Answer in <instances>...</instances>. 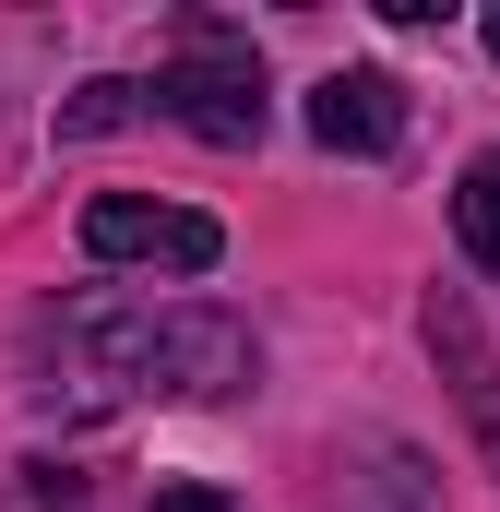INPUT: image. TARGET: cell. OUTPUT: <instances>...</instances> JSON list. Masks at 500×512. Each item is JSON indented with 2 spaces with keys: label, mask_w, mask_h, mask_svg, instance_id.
Segmentation results:
<instances>
[{
  "label": "cell",
  "mask_w": 500,
  "mask_h": 512,
  "mask_svg": "<svg viewBox=\"0 0 500 512\" xmlns=\"http://www.w3.org/2000/svg\"><path fill=\"white\" fill-rule=\"evenodd\" d=\"M24 370L48 405H215L250 393L262 346L227 310H191V298H72V310H36L24 334Z\"/></svg>",
  "instance_id": "obj_1"
},
{
  "label": "cell",
  "mask_w": 500,
  "mask_h": 512,
  "mask_svg": "<svg viewBox=\"0 0 500 512\" xmlns=\"http://www.w3.org/2000/svg\"><path fill=\"white\" fill-rule=\"evenodd\" d=\"M143 96L179 131H203V143H262V60H250L239 36H215V24H191V48H179Z\"/></svg>",
  "instance_id": "obj_2"
},
{
  "label": "cell",
  "mask_w": 500,
  "mask_h": 512,
  "mask_svg": "<svg viewBox=\"0 0 500 512\" xmlns=\"http://www.w3.org/2000/svg\"><path fill=\"white\" fill-rule=\"evenodd\" d=\"M84 251L96 262H167V274H215L227 227L191 215V203H143V191H96L84 203Z\"/></svg>",
  "instance_id": "obj_3"
},
{
  "label": "cell",
  "mask_w": 500,
  "mask_h": 512,
  "mask_svg": "<svg viewBox=\"0 0 500 512\" xmlns=\"http://www.w3.org/2000/svg\"><path fill=\"white\" fill-rule=\"evenodd\" d=\"M310 131H322L334 155H393L405 84H393V72H322V84H310Z\"/></svg>",
  "instance_id": "obj_4"
},
{
  "label": "cell",
  "mask_w": 500,
  "mask_h": 512,
  "mask_svg": "<svg viewBox=\"0 0 500 512\" xmlns=\"http://www.w3.org/2000/svg\"><path fill=\"white\" fill-rule=\"evenodd\" d=\"M453 227H465V251H477V274H500V143L453 179Z\"/></svg>",
  "instance_id": "obj_5"
},
{
  "label": "cell",
  "mask_w": 500,
  "mask_h": 512,
  "mask_svg": "<svg viewBox=\"0 0 500 512\" xmlns=\"http://www.w3.org/2000/svg\"><path fill=\"white\" fill-rule=\"evenodd\" d=\"M143 108H155L143 84H84V96L60 108V143H84V131H120V120H143Z\"/></svg>",
  "instance_id": "obj_6"
},
{
  "label": "cell",
  "mask_w": 500,
  "mask_h": 512,
  "mask_svg": "<svg viewBox=\"0 0 500 512\" xmlns=\"http://www.w3.org/2000/svg\"><path fill=\"white\" fill-rule=\"evenodd\" d=\"M155 512H239V501H227V489H203V477H167V489H155Z\"/></svg>",
  "instance_id": "obj_7"
},
{
  "label": "cell",
  "mask_w": 500,
  "mask_h": 512,
  "mask_svg": "<svg viewBox=\"0 0 500 512\" xmlns=\"http://www.w3.org/2000/svg\"><path fill=\"white\" fill-rule=\"evenodd\" d=\"M489 48H500V12H489Z\"/></svg>",
  "instance_id": "obj_8"
}]
</instances>
